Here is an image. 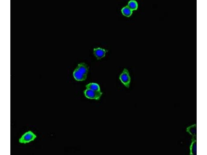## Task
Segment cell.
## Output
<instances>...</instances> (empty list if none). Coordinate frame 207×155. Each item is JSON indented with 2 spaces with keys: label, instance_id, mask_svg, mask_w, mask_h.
Here are the masks:
<instances>
[{
  "label": "cell",
  "instance_id": "obj_8",
  "mask_svg": "<svg viewBox=\"0 0 207 155\" xmlns=\"http://www.w3.org/2000/svg\"><path fill=\"white\" fill-rule=\"evenodd\" d=\"M128 6L132 11L137 10L138 7L137 2L135 0H130L128 3Z\"/></svg>",
  "mask_w": 207,
  "mask_h": 155
},
{
  "label": "cell",
  "instance_id": "obj_6",
  "mask_svg": "<svg viewBox=\"0 0 207 155\" xmlns=\"http://www.w3.org/2000/svg\"><path fill=\"white\" fill-rule=\"evenodd\" d=\"M86 89H89L95 91H100V87L99 85L95 83H90L86 86Z\"/></svg>",
  "mask_w": 207,
  "mask_h": 155
},
{
  "label": "cell",
  "instance_id": "obj_7",
  "mask_svg": "<svg viewBox=\"0 0 207 155\" xmlns=\"http://www.w3.org/2000/svg\"><path fill=\"white\" fill-rule=\"evenodd\" d=\"M121 11L122 14L124 16L127 17L130 16L132 13V11L127 5L123 7Z\"/></svg>",
  "mask_w": 207,
  "mask_h": 155
},
{
  "label": "cell",
  "instance_id": "obj_3",
  "mask_svg": "<svg viewBox=\"0 0 207 155\" xmlns=\"http://www.w3.org/2000/svg\"><path fill=\"white\" fill-rule=\"evenodd\" d=\"M84 93L85 96L88 99L98 100L102 93L101 91H95L86 89L84 91Z\"/></svg>",
  "mask_w": 207,
  "mask_h": 155
},
{
  "label": "cell",
  "instance_id": "obj_4",
  "mask_svg": "<svg viewBox=\"0 0 207 155\" xmlns=\"http://www.w3.org/2000/svg\"><path fill=\"white\" fill-rule=\"evenodd\" d=\"M119 79L122 83L127 88L129 87L131 78L128 70L124 68L120 75Z\"/></svg>",
  "mask_w": 207,
  "mask_h": 155
},
{
  "label": "cell",
  "instance_id": "obj_2",
  "mask_svg": "<svg viewBox=\"0 0 207 155\" xmlns=\"http://www.w3.org/2000/svg\"><path fill=\"white\" fill-rule=\"evenodd\" d=\"M37 136L31 131H28L25 133L19 138V142L21 143L26 144L33 141Z\"/></svg>",
  "mask_w": 207,
  "mask_h": 155
},
{
  "label": "cell",
  "instance_id": "obj_5",
  "mask_svg": "<svg viewBox=\"0 0 207 155\" xmlns=\"http://www.w3.org/2000/svg\"><path fill=\"white\" fill-rule=\"evenodd\" d=\"M108 51L105 49L98 48L93 49V53L97 59H99L104 57Z\"/></svg>",
  "mask_w": 207,
  "mask_h": 155
},
{
  "label": "cell",
  "instance_id": "obj_1",
  "mask_svg": "<svg viewBox=\"0 0 207 155\" xmlns=\"http://www.w3.org/2000/svg\"><path fill=\"white\" fill-rule=\"evenodd\" d=\"M88 68L84 63L79 64L74 71L73 75L75 79L78 81L85 80L87 77Z\"/></svg>",
  "mask_w": 207,
  "mask_h": 155
}]
</instances>
